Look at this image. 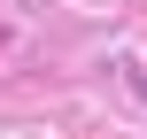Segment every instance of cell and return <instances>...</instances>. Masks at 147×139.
<instances>
[{"instance_id":"1","label":"cell","mask_w":147,"mask_h":139,"mask_svg":"<svg viewBox=\"0 0 147 139\" xmlns=\"http://www.w3.org/2000/svg\"><path fill=\"white\" fill-rule=\"evenodd\" d=\"M132 85H140V101H147V70H140V77H132Z\"/></svg>"}]
</instances>
